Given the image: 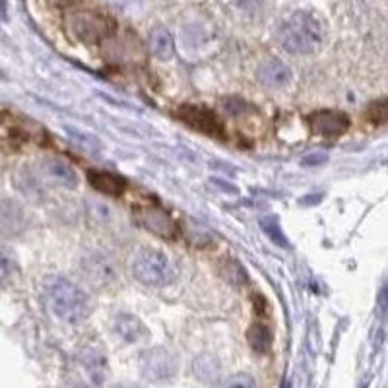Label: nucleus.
<instances>
[{"mask_svg": "<svg viewBox=\"0 0 388 388\" xmlns=\"http://www.w3.org/2000/svg\"><path fill=\"white\" fill-rule=\"evenodd\" d=\"M133 274L140 284L150 285V287H163L175 282L177 268L165 253L155 251V248H142L134 256Z\"/></svg>", "mask_w": 388, "mask_h": 388, "instance_id": "nucleus-3", "label": "nucleus"}, {"mask_svg": "<svg viewBox=\"0 0 388 388\" xmlns=\"http://www.w3.org/2000/svg\"><path fill=\"white\" fill-rule=\"evenodd\" d=\"M41 171L43 175L47 177L51 183H57L60 187H67V189H74L78 185V177L74 169L67 165L65 161L58 160H47L41 163Z\"/></svg>", "mask_w": 388, "mask_h": 388, "instance_id": "nucleus-12", "label": "nucleus"}, {"mask_svg": "<svg viewBox=\"0 0 388 388\" xmlns=\"http://www.w3.org/2000/svg\"><path fill=\"white\" fill-rule=\"evenodd\" d=\"M221 388H255V379L246 373H239V375L229 377Z\"/></svg>", "mask_w": 388, "mask_h": 388, "instance_id": "nucleus-17", "label": "nucleus"}, {"mask_svg": "<svg viewBox=\"0 0 388 388\" xmlns=\"http://www.w3.org/2000/svg\"><path fill=\"white\" fill-rule=\"evenodd\" d=\"M246 340H248V346L256 353H266L270 350V346H272V334H270V330L266 328L264 324L255 322L246 332Z\"/></svg>", "mask_w": 388, "mask_h": 388, "instance_id": "nucleus-15", "label": "nucleus"}, {"mask_svg": "<svg viewBox=\"0 0 388 388\" xmlns=\"http://www.w3.org/2000/svg\"><path fill=\"white\" fill-rule=\"evenodd\" d=\"M144 377L152 382H167L175 379L177 371H179V360L175 353H171L165 348H153L148 350L142 355L140 361Z\"/></svg>", "mask_w": 388, "mask_h": 388, "instance_id": "nucleus-5", "label": "nucleus"}, {"mask_svg": "<svg viewBox=\"0 0 388 388\" xmlns=\"http://www.w3.org/2000/svg\"><path fill=\"white\" fill-rule=\"evenodd\" d=\"M150 47L152 53L160 60H171L175 55V47H173V37L165 28H155L150 35Z\"/></svg>", "mask_w": 388, "mask_h": 388, "instance_id": "nucleus-14", "label": "nucleus"}, {"mask_svg": "<svg viewBox=\"0 0 388 388\" xmlns=\"http://www.w3.org/2000/svg\"><path fill=\"white\" fill-rule=\"evenodd\" d=\"M367 121L373 124H388V99H380V101H373L365 111Z\"/></svg>", "mask_w": 388, "mask_h": 388, "instance_id": "nucleus-16", "label": "nucleus"}, {"mask_svg": "<svg viewBox=\"0 0 388 388\" xmlns=\"http://www.w3.org/2000/svg\"><path fill=\"white\" fill-rule=\"evenodd\" d=\"M70 33L84 43H97L113 33L115 22L109 16L94 10H76L67 16Z\"/></svg>", "mask_w": 388, "mask_h": 388, "instance_id": "nucleus-4", "label": "nucleus"}, {"mask_svg": "<svg viewBox=\"0 0 388 388\" xmlns=\"http://www.w3.org/2000/svg\"><path fill=\"white\" fill-rule=\"evenodd\" d=\"M78 382L80 388H99L107 373V360L99 350L85 348L78 353Z\"/></svg>", "mask_w": 388, "mask_h": 388, "instance_id": "nucleus-6", "label": "nucleus"}, {"mask_svg": "<svg viewBox=\"0 0 388 388\" xmlns=\"http://www.w3.org/2000/svg\"><path fill=\"white\" fill-rule=\"evenodd\" d=\"M324 41V31L319 19L309 12H295L285 18L278 31V43L292 55H311Z\"/></svg>", "mask_w": 388, "mask_h": 388, "instance_id": "nucleus-1", "label": "nucleus"}, {"mask_svg": "<svg viewBox=\"0 0 388 388\" xmlns=\"http://www.w3.org/2000/svg\"><path fill=\"white\" fill-rule=\"evenodd\" d=\"M177 119H180L185 124L192 126L194 130L210 134V136H221V124L218 123L216 115L212 113L206 107H199V105H180L175 111Z\"/></svg>", "mask_w": 388, "mask_h": 388, "instance_id": "nucleus-7", "label": "nucleus"}, {"mask_svg": "<svg viewBox=\"0 0 388 388\" xmlns=\"http://www.w3.org/2000/svg\"><path fill=\"white\" fill-rule=\"evenodd\" d=\"M258 82L264 84L266 87L272 90H280L292 82V70L285 67L282 60L278 58H270L266 60L262 67L258 68Z\"/></svg>", "mask_w": 388, "mask_h": 388, "instance_id": "nucleus-10", "label": "nucleus"}, {"mask_svg": "<svg viewBox=\"0 0 388 388\" xmlns=\"http://www.w3.org/2000/svg\"><path fill=\"white\" fill-rule=\"evenodd\" d=\"M90 183L99 192L111 194V196H119L126 189V183L121 177H117L113 173H107V171H94V173H90Z\"/></svg>", "mask_w": 388, "mask_h": 388, "instance_id": "nucleus-13", "label": "nucleus"}, {"mask_svg": "<svg viewBox=\"0 0 388 388\" xmlns=\"http://www.w3.org/2000/svg\"><path fill=\"white\" fill-rule=\"evenodd\" d=\"M138 218L140 223L148 231H152L155 235L163 237V239H173L177 235V226L175 221L167 216V212L155 206H146V208L138 210Z\"/></svg>", "mask_w": 388, "mask_h": 388, "instance_id": "nucleus-9", "label": "nucleus"}, {"mask_svg": "<svg viewBox=\"0 0 388 388\" xmlns=\"http://www.w3.org/2000/svg\"><path fill=\"white\" fill-rule=\"evenodd\" d=\"M113 330L121 340L128 341V344H134V341L142 340L144 336L148 334L146 326H144V322L140 321L138 317L130 314V312H121V314L115 317Z\"/></svg>", "mask_w": 388, "mask_h": 388, "instance_id": "nucleus-11", "label": "nucleus"}, {"mask_svg": "<svg viewBox=\"0 0 388 388\" xmlns=\"http://www.w3.org/2000/svg\"><path fill=\"white\" fill-rule=\"evenodd\" d=\"M47 303L58 319L68 324H78L87 319L92 305L87 295L67 278H53L47 284Z\"/></svg>", "mask_w": 388, "mask_h": 388, "instance_id": "nucleus-2", "label": "nucleus"}, {"mask_svg": "<svg viewBox=\"0 0 388 388\" xmlns=\"http://www.w3.org/2000/svg\"><path fill=\"white\" fill-rule=\"evenodd\" d=\"M51 4H55V6H67L70 2H74V0H49Z\"/></svg>", "mask_w": 388, "mask_h": 388, "instance_id": "nucleus-19", "label": "nucleus"}, {"mask_svg": "<svg viewBox=\"0 0 388 388\" xmlns=\"http://www.w3.org/2000/svg\"><path fill=\"white\" fill-rule=\"evenodd\" d=\"M309 124H311V130L314 134L336 138L348 130L350 119H348V115L340 113V111H317L309 117Z\"/></svg>", "mask_w": 388, "mask_h": 388, "instance_id": "nucleus-8", "label": "nucleus"}, {"mask_svg": "<svg viewBox=\"0 0 388 388\" xmlns=\"http://www.w3.org/2000/svg\"><path fill=\"white\" fill-rule=\"evenodd\" d=\"M237 8L243 10V12H256L264 4V0H231Z\"/></svg>", "mask_w": 388, "mask_h": 388, "instance_id": "nucleus-18", "label": "nucleus"}, {"mask_svg": "<svg viewBox=\"0 0 388 388\" xmlns=\"http://www.w3.org/2000/svg\"><path fill=\"white\" fill-rule=\"evenodd\" d=\"M113 388H142V387H138V385H117V387H113Z\"/></svg>", "mask_w": 388, "mask_h": 388, "instance_id": "nucleus-20", "label": "nucleus"}]
</instances>
